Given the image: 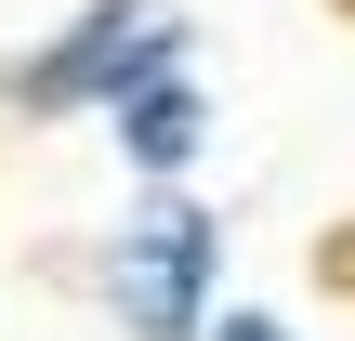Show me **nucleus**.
Here are the masks:
<instances>
[{
    "mask_svg": "<svg viewBox=\"0 0 355 341\" xmlns=\"http://www.w3.org/2000/svg\"><path fill=\"white\" fill-rule=\"evenodd\" d=\"M119 131H132L145 171H184V158H198V92H184V79H145V92L119 105Z\"/></svg>",
    "mask_w": 355,
    "mask_h": 341,
    "instance_id": "2",
    "label": "nucleus"
},
{
    "mask_svg": "<svg viewBox=\"0 0 355 341\" xmlns=\"http://www.w3.org/2000/svg\"><path fill=\"white\" fill-rule=\"evenodd\" d=\"M211 341H277V315H224V329H211Z\"/></svg>",
    "mask_w": 355,
    "mask_h": 341,
    "instance_id": "3",
    "label": "nucleus"
},
{
    "mask_svg": "<svg viewBox=\"0 0 355 341\" xmlns=\"http://www.w3.org/2000/svg\"><path fill=\"white\" fill-rule=\"evenodd\" d=\"M119 315L158 341L211 329V210H184V197H158L145 223H119Z\"/></svg>",
    "mask_w": 355,
    "mask_h": 341,
    "instance_id": "1",
    "label": "nucleus"
}]
</instances>
